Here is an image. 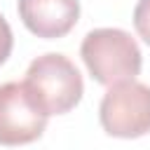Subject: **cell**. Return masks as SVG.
<instances>
[{
  "label": "cell",
  "instance_id": "cell-1",
  "mask_svg": "<svg viewBox=\"0 0 150 150\" xmlns=\"http://www.w3.org/2000/svg\"><path fill=\"white\" fill-rule=\"evenodd\" d=\"M80 56L89 75L105 87L136 80L143 66L138 42L122 28H94L80 45Z\"/></svg>",
  "mask_w": 150,
  "mask_h": 150
},
{
  "label": "cell",
  "instance_id": "cell-2",
  "mask_svg": "<svg viewBox=\"0 0 150 150\" xmlns=\"http://www.w3.org/2000/svg\"><path fill=\"white\" fill-rule=\"evenodd\" d=\"M23 84L35 101V105L47 115H63L70 112L82 94H84V82L75 63L56 52L42 54L30 61Z\"/></svg>",
  "mask_w": 150,
  "mask_h": 150
},
{
  "label": "cell",
  "instance_id": "cell-3",
  "mask_svg": "<svg viewBox=\"0 0 150 150\" xmlns=\"http://www.w3.org/2000/svg\"><path fill=\"white\" fill-rule=\"evenodd\" d=\"M98 122L115 138L145 136L150 131V87L136 80L108 87L98 105Z\"/></svg>",
  "mask_w": 150,
  "mask_h": 150
},
{
  "label": "cell",
  "instance_id": "cell-4",
  "mask_svg": "<svg viewBox=\"0 0 150 150\" xmlns=\"http://www.w3.org/2000/svg\"><path fill=\"white\" fill-rule=\"evenodd\" d=\"M47 115L35 105L23 82L0 84V145L14 148L42 136Z\"/></svg>",
  "mask_w": 150,
  "mask_h": 150
},
{
  "label": "cell",
  "instance_id": "cell-5",
  "mask_svg": "<svg viewBox=\"0 0 150 150\" xmlns=\"http://www.w3.org/2000/svg\"><path fill=\"white\" fill-rule=\"evenodd\" d=\"M16 12L33 35L54 40L75 28L80 19V0H19Z\"/></svg>",
  "mask_w": 150,
  "mask_h": 150
},
{
  "label": "cell",
  "instance_id": "cell-6",
  "mask_svg": "<svg viewBox=\"0 0 150 150\" xmlns=\"http://www.w3.org/2000/svg\"><path fill=\"white\" fill-rule=\"evenodd\" d=\"M134 28L138 38L150 47V0H138L134 7Z\"/></svg>",
  "mask_w": 150,
  "mask_h": 150
},
{
  "label": "cell",
  "instance_id": "cell-7",
  "mask_svg": "<svg viewBox=\"0 0 150 150\" xmlns=\"http://www.w3.org/2000/svg\"><path fill=\"white\" fill-rule=\"evenodd\" d=\"M12 47H14V35H12V28H9L7 19L0 14V66L9 59Z\"/></svg>",
  "mask_w": 150,
  "mask_h": 150
}]
</instances>
